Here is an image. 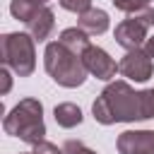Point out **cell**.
Returning a JSON list of instances; mask_svg holds the SVG:
<instances>
[{
	"label": "cell",
	"instance_id": "obj_1",
	"mask_svg": "<svg viewBox=\"0 0 154 154\" xmlns=\"http://www.w3.org/2000/svg\"><path fill=\"white\" fill-rule=\"evenodd\" d=\"M91 113L101 125L154 118V87L135 91L128 82L116 79L96 96Z\"/></svg>",
	"mask_w": 154,
	"mask_h": 154
},
{
	"label": "cell",
	"instance_id": "obj_2",
	"mask_svg": "<svg viewBox=\"0 0 154 154\" xmlns=\"http://www.w3.org/2000/svg\"><path fill=\"white\" fill-rule=\"evenodd\" d=\"M43 65H46V72L53 77V82H58L60 87H67V89L82 87L87 75H89L84 63H82V55L72 53L60 41H51L46 46Z\"/></svg>",
	"mask_w": 154,
	"mask_h": 154
},
{
	"label": "cell",
	"instance_id": "obj_3",
	"mask_svg": "<svg viewBox=\"0 0 154 154\" xmlns=\"http://www.w3.org/2000/svg\"><path fill=\"white\" fill-rule=\"evenodd\" d=\"M2 128L7 135L19 137L22 142L38 144L46 137L43 125V106L38 99H22L2 120Z\"/></svg>",
	"mask_w": 154,
	"mask_h": 154
},
{
	"label": "cell",
	"instance_id": "obj_4",
	"mask_svg": "<svg viewBox=\"0 0 154 154\" xmlns=\"http://www.w3.org/2000/svg\"><path fill=\"white\" fill-rule=\"evenodd\" d=\"M34 38L31 34H22V31H12L5 34L0 41V60L19 77H29L36 67V48H34Z\"/></svg>",
	"mask_w": 154,
	"mask_h": 154
},
{
	"label": "cell",
	"instance_id": "obj_5",
	"mask_svg": "<svg viewBox=\"0 0 154 154\" xmlns=\"http://www.w3.org/2000/svg\"><path fill=\"white\" fill-rule=\"evenodd\" d=\"M147 26H149V22H147L144 12L123 19V22L116 26V43L123 46L125 51H137V48L144 46V41L149 38V36H147Z\"/></svg>",
	"mask_w": 154,
	"mask_h": 154
},
{
	"label": "cell",
	"instance_id": "obj_6",
	"mask_svg": "<svg viewBox=\"0 0 154 154\" xmlns=\"http://www.w3.org/2000/svg\"><path fill=\"white\" fill-rule=\"evenodd\" d=\"M118 72L128 79H135V82H147L154 72V65H152V58L137 48V51H128L123 55V60L118 63Z\"/></svg>",
	"mask_w": 154,
	"mask_h": 154
},
{
	"label": "cell",
	"instance_id": "obj_7",
	"mask_svg": "<svg viewBox=\"0 0 154 154\" xmlns=\"http://www.w3.org/2000/svg\"><path fill=\"white\" fill-rule=\"evenodd\" d=\"M82 63H84L87 72L94 75L96 79H113L116 72H118V63L99 46H89L82 53Z\"/></svg>",
	"mask_w": 154,
	"mask_h": 154
},
{
	"label": "cell",
	"instance_id": "obj_8",
	"mask_svg": "<svg viewBox=\"0 0 154 154\" xmlns=\"http://www.w3.org/2000/svg\"><path fill=\"white\" fill-rule=\"evenodd\" d=\"M116 147L120 154H154V130H125Z\"/></svg>",
	"mask_w": 154,
	"mask_h": 154
},
{
	"label": "cell",
	"instance_id": "obj_9",
	"mask_svg": "<svg viewBox=\"0 0 154 154\" xmlns=\"http://www.w3.org/2000/svg\"><path fill=\"white\" fill-rule=\"evenodd\" d=\"M29 26V34H31V38L34 41H46L48 36H51V31H53V26H55V14H53V10L51 7H41L38 12H36V17L26 24Z\"/></svg>",
	"mask_w": 154,
	"mask_h": 154
},
{
	"label": "cell",
	"instance_id": "obj_10",
	"mask_svg": "<svg viewBox=\"0 0 154 154\" xmlns=\"http://www.w3.org/2000/svg\"><path fill=\"white\" fill-rule=\"evenodd\" d=\"M77 26H79L82 31H87L89 36H99V34H103V31L108 29V12H103V10H99V7H91V10H87L84 14H79Z\"/></svg>",
	"mask_w": 154,
	"mask_h": 154
},
{
	"label": "cell",
	"instance_id": "obj_11",
	"mask_svg": "<svg viewBox=\"0 0 154 154\" xmlns=\"http://www.w3.org/2000/svg\"><path fill=\"white\" fill-rule=\"evenodd\" d=\"M63 46H67L72 53H77V55H82L91 43H89V34L87 31H82L79 26H70V29H63V34H60V38H58Z\"/></svg>",
	"mask_w": 154,
	"mask_h": 154
},
{
	"label": "cell",
	"instance_id": "obj_12",
	"mask_svg": "<svg viewBox=\"0 0 154 154\" xmlns=\"http://www.w3.org/2000/svg\"><path fill=\"white\" fill-rule=\"evenodd\" d=\"M53 116H55V123H58L60 128H67V130L82 123V111H79V106H77V103H70V101L58 103V106L53 108Z\"/></svg>",
	"mask_w": 154,
	"mask_h": 154
},
{
	"label": "cell",
	"instance_id": "obj_13",
	"mask_svg": "<svg viewBox=\"0 0 154 154\" xmlns=\"http://www.w3.org/2000/svg\"><path fill=\"white\" fill-rule=\"evenodd\" d=\"M38 10H41V5H36L34 0H12V5H10L12 17L19 19V22H24V24H29L36 17Z\"/></svg>",
	"mask_w": 154,
	"mask_h": 154
},
{
	"label": "cell",
	"instance_id": "obj_14",
	"mask_svg": "<svg viewBox=\"0 0 154 154\" xmlns=\"http://www.w3.org/2000/svg\"><path fill=\"white\" fill-rule=\"evenodd\" d=\"M113 5L120 10V12H128V14H137L140 10H144L149 5V0H113Z\"/></svg>",
	"mask_w": 154,
	"mask_h": 154
},
{
	"label": "cell",
	"instance_id": "obj_15",
	"mask_svg": "<svg viewBox=\"0 0 154 154\" xmlns=\"http://www.w3.org/2000/svg\"><path fill=\"white\" fill-rule=\"evenodd\" d=\"M60 7L67 12H75L77 17L84 14L87 10H91V0H60Z\"/></svg>",
	"mask_w": 154,
	"mask_h": 154
},
{
	"label": "cell",
	"instance_id": "obj_16",
	"mask_svg": "<svg viewBox=\"0 0 154 154\" xmlns=\"http://www.w3.org/2000/svg\"><path fill=\"white\" fill-rule=\"evenodd\" d=\"M63 152H65V154H96L94 149L84 147L79 140H67V142H65V147H63Z\"/></svg>",
	"mask_w": 154,
	"mask_h": 154
},
{
	"label": "cell",
	"instance_id": "obj_17",
	"mask_svg": "<svg viewBox=\"0 0 154 154\" xmlns=\"http://www.w3.org/2000/svg\"><path fill=\"white\" fill-rule=\"evenodd\" d=\"M34 154H65V152L43 140V142H38V144H34Z\"/></svg>",
	"mask_w": 154,
	"mask_h": 154
},
{
	"label": "cell",
	"instance_id": "obj_18",
	"mask_svg": "<svg viewBox=\"0 0 154 154\" xmlns=\"http://www.w3.org/2000/svg\"><path fill=\"white\" fill-rule=\"evenodd\" d=\"M0 79H2V94H7V91H10V87H12V77H10L7 67H2V70H0Z\"/></svg>",
	"mask_w": 154,
	"mask_h": 154
},
{
	"label": "cell",
	"instance_id": "obj_19",
	"mask_svg": "<svg viewBox=\"0 0 154 154\" xmlns=\"http://www.w3.org/2000/svg\"><path fill=\"white\" fill-rule=\"evenodd\" d=\"M142 51L149 55V58H154V36H149L147 41H144V46H142Z\"/></svg>",
	"mask_w": 154,
	"mask_h": 154
},
{
	"label": "cell",
	"instance_id": "obj_20",
	"mask_svg": "<svg viewBox=\"0 0 154 154\" xmlns=\"http://www.w3.org/2000/svg\"><path fill=\"white\" fill-rule=\"evenodd\" d=\"M144 17H147L149 26H154V7H152V10H147V12H144Z\"/></svg>",
	"mask_w": 154,
	"mask_h": 154
},
{
	"label": "cell",
	"instance_id": "obj_21",
	"mask_svg": "<svg viewBox=\"0 0 154 154\" xmlns=\"http://www.w3.org/2000/svg\"><path fill=\"white\" fill-rule=\"evenodd\" d=\"M34 2H36V5H41V7H46V2H48V0H34Z\"/></svg>",
	"mask_w": 154,
	"mask_h": 154
},
{
	"label": "cell",
	"instance_id": "obj_22",
	"mask_svg": "<svg viewBox=\"0 0 154 154\" xmlns=\"http://www.w3.org/2000/svg\"><path fill=\"white\" fill-rule=\"evenodd\" d=\"M29 154H34V152H29Z\"/></svg>",
	"mask_w": 154,
	"mask_h": 154
}]
</instances>
